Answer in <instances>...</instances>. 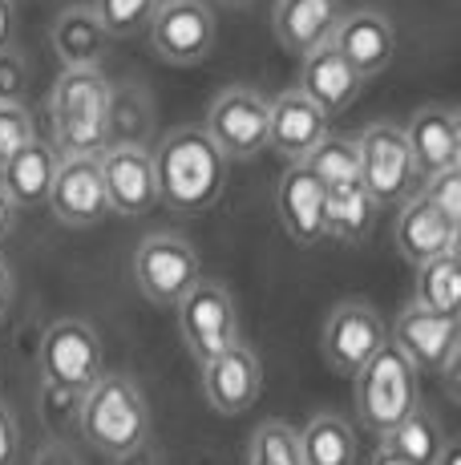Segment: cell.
<instances>
[{
  "instance_id": "6da1fadb",
  "label": "cell",
  "mask_w": 461,
  "mask_h": 465,
  "mask_svg": "<svg viewBox=\"0 0 461 465\" xmlns=\"http://www.w3.org/2000/svg\"><path fill=\"white\" fill-rule=\"evenodd\" d=\"M150 158H154L158 203H166L171 211L199 214L223 199L227 158L219 154L215 142L202 134V126L171 130Z\"/></svg>"
},
{
  "instance_id": "7a4b0ae2",
  "label": "cell",
  "mask_w": 461,
  "mask_h": 465,
  "mask_svg": "<svg viewBox=\"0 0 461 465\" xmlns=\"http://www.w3.org/2000/svg\"><path fill=\"white\" fill-rule=\"evenodd\" d=\"M110 97L113 85L102 69H65L49 94L53 150L61 158H97L110 146Z\"/></svg>"
},
{
  "instance_id": "3957f363",
  "label": "cell",
  "mask_w": 461,
  "mask_h": 465,
  "mask_svg": "<svg viewBox=\"0 0 461 465\" xmlns=\"http://www.w3.org/2000/svg\"><path fill=\"white\" fill-rule=\"evenodd\" d=\"M82 437L105 458H126L146 445L150 437V405L142 389L130 377L105 372L82 397V417H77Z\"/></svg>"
},
{
  "instance_id": "277c9868",
  "label": "cell",
  "mask_w": 461,
  "mask_h": 465,
  "mask_svg": "<svg viewBox=\"0 0 461 465\" xmlns=\"http://www.w3.org/2000/svg\"><path fill=\"white\" fill-rule=\"evenodd\" d=\"M421 372L397 352L393 344H385L377 356L357 372V413L372 433L385 437L388 429H397L405 417L421 405Z\"/></svg>"
},
{
  "instance_id": "5b68a950",
  "label": "cell",
  "mask_w": 461,
  "mask_h": 465,
  "mask_svg": "<svg viewBox=\"0 0 461 465\" xmlns=\"http://www.w3.org/2000/svg\"><path fill=\"white\" fill-rule=\"evenodd\" d=\"M37 364H41L45 389L74 392V397H85L105 377L102 340L82 320H53L45 328V336H41Z\"/></svg>"
},
{
  "instance_id": "8992f818",
  "label": "cell",
  "mask_w": 461,
  "mask_h": 465,
  "mask_svg": "<svg viewBox=\"0 0 461 465\" xmlns=\"http://www.w3.org/2000/svg\"><path fill=\"white\" fill-rule=\"evenodd\" d=\"M360 163V183L372 207H393V203H409L417 194V166L405 146V134L393 122H372V126L352 138Z\"/></svg>"
},
{
  "instance_id": "52a82bcc",
  "label": "cell",
  "mask_w": 461,
  "mask_h": 465,
  "mask_svg": "<svg viewBox=\"0 0 461 465\" xmlns=\"http://www.w3.org/2000/svg\"><path fill=\"white\" fill-rule=\"evenodd\" d=\"M179 332L186 340V348L194 352V361L207 364L219 352L243 344L239 340V308L235 296L215 280H199L191 292L182 296L179 308Z\"/></svg>"
},
{
  "instance_id": "ba28073f",
  "label": "cell",
  "mask_w": 461,
  "mask_h": 465,
  "mask_svg": "<svg viewBox=\"0 0 461 465\" xmlns=\"http://www.w3.org/2000/svg\"><path fill=\"white\" fill-rule=\"evenodd\" d=\"M268 118H271V105L260 89H247V85H230L223 94L211 102L207 110V134L215 142V150L227 158H255L260 150H268Z\"/></svg>"
},
{
  "instance_id": "9c48e42d",
  "label": "cell",
  "mask_w": 461,
  "mask_h": 465,
  "mask_svg": "<svg viewBox=\"0 0 461 465\" xmlns=\"http://www.w3.org/2000/svg\"><path fill=\"white\" fill-rule=\"evenodd\" d=\"M134 280L138 292L158 308H179L182 296L202 280L199 275V252L182 235H150L134 252Z\"/></svg>"
},
{
  "instance_id": "30bf717a",
  "label": "cell",
  "mask_w": 461,
  "mask_h": 465,
  "mask_svg": "<svg viewBox=\"0 0 461 465\" xmlns=\"http://www.w3.org/2000/svg\"><path fill=\"white\" fill-rule=\"evenodd\" d=\"M146 29L166 65H199L215 49V13L207 0H158Z\"/></svg>"
},
{
  "instance_id": "8fae6325",
  "label": "cell",
  "mask_w": 461,
  "mask_h": 465,
  "mask_svg": "<svg viewBox=\"0 0 461 465\" xmlns=\"http://www.w3.org/2000/svg\"><path fill=\"white\" fill-rule=\"evenodd\" d=\"M324 361L344 377H357L360 369L388 344V328L380 312L365 300H344L332 308L324 324Z\"/></svg>"
},
{
  "instance_id": "7c38bea8",
  "label": "cell",
  "mask_w": 461,
  "mask_h": 465,
  "mask_svg": "<svg viewBox=\"0 0 461 465\" xmlns=\"http://www.w3.org/2000/svg\"><path fill=\"white\" fill-rule=\"evenodd\" d=\"M388 344L413 364L417 372L429 369L441 372L449 361L461 356V324L457 316H437V312H425L409 303V308L397 316L393 332H388Z\"/></svg>"
},
{
  "instance_id": "4fadbf2b",
  "label": "cell",
  "mask_w": 461,
  "mask_h": 465,
  "mask_svg": "<svg viewBox=\"0 0 461 465\" xmlns=\"http://www.w3.org/2000/svg\"><path fill=\"white\" fill-rule=\"evenodd\" d=\"M102 170L105 203L113 214L138 219L158 203V183H154V158L146 146H105L97 154Z\"/></svg>"
},
{
  "instance_id": "5bb4252c",
  "label": "cell",
  "mask_w": 461,
  "mask_h": 465,
  "mask_svg": "<svg viewBox=\"0 0 461 465\" xmlns=\"http://www.w3.org/2000/svg\"><path fill=\"white\" fill-rule=\"evenodd\" d=\"M328 45L348 61V69L360 77V82H368V77H377L388 69V61H393V53H397V33H393V25H388L385 13L360 8V13H348L336 21Z\"/></svg>"
},
{
  "instance_id": "9a60e30c",
  "label": "cell",
  "mask_w": 461,
  "mask_h": 465,
  "mask_svg": "<svg viewBox=\"0 0 461 465\" xmlns=\"http://www.w3.org/2000/svg\"><path fill=\"white\" fill-rule=\"evenodd\" d=\"M405 146L413 154L417 178H433L446 170H461V122L449 105H421L401 126Z\"/></svg>"
},
{
  "instance_id": "2e32d148",
  "label": "cell",
  "mask_w": 461,
  "mask_h": 465,
  "mask_svg": "<svg viewBox=\"0 0 461 465\" xmlns=\"http://www.w3.org/2000/svg\"><path fill=\"white\" fill-rule=\"evenodd\" d=\"M263 392V369L260 356L247 344H235L227 352H219L215 361L202 364V397L215 413L223 417H239L260 401Z\"/></svg>"
},
{
  "instance_id": "e0dca14e",
  "label": "cell",
  "mask_w": 461,
  "mask_h": 465,
  "mask_svg": "<svg viewBox=\"0 0 461 465\" xmlns=\"http://www.w3.org/2000/svg\"><path fill=\"white\" fill-rule=\"evenodd\" d=\"M271 118H268V150L280 154L283 163H308L316 146L328 138V118L308 102L299 89H283L271 97Z\"/></svg>"
},
{
  "instance_id": "ac0fdd59",
  "label": "cell",
  "mask_w": 461,
  "mask_h": 465,
  "mask_svg": "<svg viewBox=\"0 0 461 465\" xmlns=\"http://www.w3.org/2000/svg\"><path fill=\"white\" fill-rule=\"evenodd\" d=\"M45 203L65 227H93V223H102L110 214V203H105L97 158H61Z\"/></svg>"
},
{
  "instance_id": "d6986e66",
  "label": "cell",
  "mask_w": 461,
  "mask_h": 465,
  "mask_svg": "<svg viewBox=\"0 0 461 465\" xmlns=\"http://www.w3.org/2000/svg\"><path fill=\"white\" fill-rule=\"evenodd\" d=\"M457 239H461V227L457 223H449L421 191H417L413 199L401 207V214H397L393 243L413 267H425V263H433V259H441V255H454Z\"/></svg>"
},
{
  "instance_id": "ffe728a7",
  "label": "cell",
  "mask_w": 461,
  "mask_h": 465,
  "mask_svg": "<svg viewBox=\"0 0 461 465\" xmlns=\"http://www.w3.org/2000/svg\"><path fill=\"white\" fill-rule=\"evenodd\" d=\"M296 89L324 114V118H336V114H344L352 102H357L365 82L352 74L348 61H344L332 45H320L316 53L299 57V85Z\"/></svg>"
},
{
  "instance_id": "44dd1931",
  "label": "cell",
  "mask_w": 461,
  "mask_h": 465,
  "mask_svg": "<svg viewBox=\"0 0 461 465\" xmlns=\"http://www.w3.org/2000/svg\"><path fill=\"white\" fill-rule=\"evenodd\" d=\"M276 211H280L283 231H288L296 243L312 247L324 239V191L304 163L283 170V178L276 186Z\"/></svg>"
},
{
  "instance_id": "7402d4cb",
  "label": "cell",
  "mask_w": 461,
  "mask_h": 465,
  "mask_svg": "<svg viewBox=\"0 0 461 465\" xmlns=\"http://www.w3.org/2000/svg\"><path fill=\"white\" fill-rule=\"evenodd\" d=\"M336 21H340L336 0H276V13H271L276 41L296 57H308L320 45H328Z\"/></svg>"
},
{
  "instance_id": "603a6c76",
  "label": "cell",
  "mask_w": 461,
  "mask_h": 465,
  "mask_svg": "<svg viewBox=\"0 0 461 465\" xmlns=\"http://www.w3.org/2000/svg\"><path fill=\"white\" fill-rule=\"evenodd\" d=\"M57 166H61L57 150H53L49 142L33 138L13 163L0 170V186H5V194L16 203V207H37V203L49 199Z\"/></svg>"
},
{
  "instance_id": "cb8c5ba5",
  "label": "cell",
  "mask_w": 461,
  "mask_h": 465,
  "mask_svg": "<svg viewBox=\"0 0 461 465\" xmlns=\"http://www.w3.org/2000/svg\"><path fill=\"white\" fill-rule=\"evenodd\" d=\"M105 45H110V37L97 25L93 8L85 5L65 8L53 25V53L61 57L65 69H97V61L105 57Z\"/></svg>"
},
{
  "instance_id": "d4e9b609",
  "label": "cell",
  "mask_w": 461,
  "mask_h": 465,
  "mask_svg": "<svg viewBox=\"0 0 461 465\" xmlns=\"http://www.w3.org/2000/svg\"><path fill=\"white\" fill-rule=\"evenodd\" d=\"M296 441H299V461L304 465H357V458H360L357 433L336 413L312 417V421L296 433Z\"/></svg>"
},
{
  "instance_id": "484cf974",
  "label": "cell",
  "mask_w": 461,
  "mask_h": 465,
  "mask_svg": "<svg viewBox=\"0 0 461 465\" xmlns=\"http://www.w3.org/2000/svg\"><path fill=\"white\" fill-rule=\"evenodd\" d=\"M308 170L316 174V183H320L324 194H344V191H365V183H360V163H357V146H352V138H336V134H328L320 146L308 154Z\"/></svg>"
},
{
  "instance_id": "4316f807",
  "label": "cell",
  "mask_w": 461,
  "mask_h": 465,
  "mask_svg": "<svg viewBox=\"0 0 461 465\" xmlns=\"http://www.w3.org/2000/svg\"><path fill=\"white\" fill-rule=\"evenodd\" d=\"M380 445H385L388 453H397V458L413 461V465H433V458H437L441 445H446V437H441L437 417H433L429 409L417 405L401 425L388 429V433L380 437Z\"/></svg>"
},
{
  "instance_id": "83f0119b",
  "label": "cell",
  "mask_w": 461,
  "mask_h": 465,
  "mask_svg": "<svg viewBox=\"0 0 461 465\" xmlns=\"http://www.w3.org/2000/svg\"><path fill=\"white\" fill-rule=\"evenodd\" d=\"M417 308L437 312V316H457L461 308V263L457 252L441 255L433 263L417 267Z\"/></svg>"
},
{
  "instance_id": "f1b7e54d",
  "label": "cell",
  "mask_w": 461,
  "mask_h": 465,
  "mask_svg": "<svg viewBox=\"0 0 461 465\" xmlns=\"http://www.w3.org/2000/svg\"><path fill=\"white\" fill-rule=\"evenodd\" d=\"M372 231V199L365 191H344L324 194V235L344 239V243H360Z\"/></svg>"
},
{
  "instance_id": "f546056e",
  "label": "cell",
  "mask_w": 461,
  "mask_h": 465,
  "mask_svg": "<svg viewBox=\"0 0 461 465\" xmlns=\"http://www.w3.org/2000/svg\"><path fill=\"white\" fill-rule=\"evenodd\" d=\"M247 465H304L299 461L296 429L283 421H268L255 429L251 445H247Z\"/></svg>"
},
{
  "instance_id": "4dcf8cb0",
  "label": "cell",
  "mask_w": 461,
  "mask_h": 465,
  "mask_svg": "<svg viewBox=\"0 0 461 465\" xmlns=\"http://www.w3.org/2000/svg\"><path fill=\"white\" fill-rule=\"evenodd\" d=\"M93 16L105 29V37H134L138 29H146L154 16L158 0H93Z\"/></svg>"
},
{
  "instance_id": "1f68e13d",
  "label": "cell",
  "mask_w": 461,
  "mask_h": 465,
  "mask_svg": "<svg viewBox=\"0 0 461 465\" xmlns=\"http://www.w3.org/2000/svg\"><path fill=\"white\" fill-rule=\"evenodd\" d=\"M33 138H37L33 114L25 105H0V170L13 163Z\"/></svg>"
},
{
  "instance_id": "d6a6232c",
  "label": "cell",
  "mask_w": 461,
  "mask_h": 465,
  "mask_svg": "<svg viewBox=\"0 0 461 465\" xmlns=\"http://www.w3.org/2000/svg\"><path fill=\"white\" fill-rule=\"evenodd\" d=\"M29 94V65L16 49L0 53V105H25Z\"/></svg>"
},
{
  "instance_id": "836d02e7",
  "label": "cell",
  "mask_w": 461,
  "mask_h": 465,
  "mask_svg": "<svg viewBox=\"0 0 461 465\" xmlns=\"http://www.w3.org/2000/svg\"><path fill=\"white\" fill-rule=\"evenodd\" d=\"M425 199L433 203L449 223L461 227V170H446V174H433L429 186H425Z\"/></svg>"
},
{
  "instance_id": "e575fe53",
  "label": "cell",
  "mask_w": 461,
  "mask_h": 465,
  "mask_svg": "<svg viewBox=\"0 0 461 465\" xmlns=\"http://www.w3.org/2000/svg\"><path fill=\"white\" fill-rule=\"evenodd\" d=\"M16 421H13V413H8L5 405H0V465H13L16 461Z\"/></svg>"
},
{
  "instance_id": "d590c367",
  "label": "cell",
  "mask_w": 461,
  "mask_h": 465,
  "mask_svg": "<svg viewBox=\"0 0 461 465\" xmlns=\"http://www.w3.org/2000/svg\"><path fill=\"white\" fill-rule=\"evenodd\" d=\"M33 465H82V458H77V453L69 450V445L53 441V445H45V450H37Z\"/></svg>"
},
{
  "instance_id": "8d00e7d4",
  "label": "cell",
  "mask_w": 461,
  "mask_h": 465,
  "mask_svg": "<svg viewBox=\"0 0 461 465\" xmlns=\"http://www.w3.org/2000/svg\"><path fill=\"white\" fill-rule=\"evenodd\" d=\"M13 33H16V5L0 0V53L13 49Z\"/></svg>"
},
{
  "instance_id": "74e56055",
  "label": "cell",
  "mask_w": 461,
  "mask_h": 465,
  "mask_svg": "<svg viewBox=\"0 0 461 465\" xmlns=\"http://www.w3.org/2000/svg\"><path fill=\"white\" fill-rule=\"evenodd\" d=\"M13 227H16V203L8 199L5 186H0V243L13 235Z\"/></svg>"
},
{
  "instance_id": "f35d334b",
  "label": "cell",
  "mask_w": 461,
  "mask_h": 465,
  "mask_svg": "<svg viewBox=\"0 0 461 465\" xmlns=\"http://www.w3.org/2000/svg\"><path fill=\"white\" fill-rule=\"evenodd\" d=\"M8 308H13V272H8V263L0 259V324L8 320Z\"/></svg>"
},
{
  "instance_id": "ab89813d",
  "label": "cell",
  "mask_w": 461,
  "mask_h": 465,
  "mask_svg": "<svg viewBox=\"0 0 461 465\" xmlns=\"http://www.w3.org/2000/svg\"><path fill=\"white\" fill-rule=\"evenodd\" d=\"M118 465H158V458H154V450H150V445H142V450L126 453V458H118Z\"/></svg>"
},
{
  "instance_id": "60d3db41",
  "label": "cell",
  "mask_w": 461,
  "mask_h": 465,
  "mask_svg": "<svg viewBox=\"0 0 461 465\" xmlns=\"http://www.w3.org/2000/svg\"><path fill=\"white\" fill-rule=\"evenodd\" d=\"M433 465H461V450L454 441H446V445H441V453L433 458Z\"/></svg>"
},
{
  "instance_id": "b9f144b4",
  "label": "cell",
  "mask_w": 461,
  "mask_h": 465,
  "mask_svg": "<svg viewBox=\"0 0 461 465\" xmlns=\"http://www.w3.org/2000/svg\"><path fill=\"white\" fill-rule=\"evenodd\" d=\"M368 465H413V461L397 458V453H388L385 445H380V450H377V453H372V458H368Z\"/></svg>"
},
{
  "instance_id": "7bdbcfd3",
  "label": "cell",
  "mask_w": 461,
  "mask_h": 465,
  "mask_svg": "<svg viewBox=\"0 0 461 465\" xmlns=\"http://www.w3.org/2000/svg\"><path fill=\"white\" fill-rule=\"evenodd\" d=\"M13 5H16V0H13Z\"/></svg>"
}]
</instances>
